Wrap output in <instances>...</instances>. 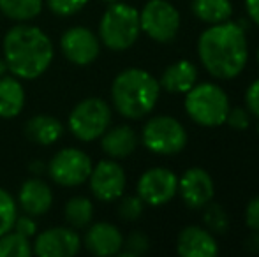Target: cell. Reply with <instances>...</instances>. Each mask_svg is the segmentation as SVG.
I'll use <instances>...</instances> for the list:
<instances>
[{"label": "cell", "instance_id": "3957f363", "mask_svg": "<svg viewBox=\"0 0 259 257\" xmlns=\"http://www.w3.org/2000/svg\"><path fill=\"white\" fill-rule=\"evenodd\" d=\"M159 95V81L145 69H125L113 79V106L123 118H129V120H140L152 113Z\"/></svg>", "mask_w": 259, "mask_h": 257}, {"label": "cell", "instance_id": "4dcf8cb0", "mask_svg": "<svg viewBox=\"0 0 259 257\" xmlns=\"http://www.w3.org/2000/svg\"><path fill=\"white\" fill-rule=\"evenodd\" d=\"M13 229L16 233L23 234L27 238H32L37 234V222H35V217L28 215V213H23V215H18L16 220H14Z\"/></svg>", "mask_w": 259, "mask_h": 257}, {"label": "cell", "instance_id": "ab89813d", "mask_svg": "<svg viewBox=\"0 0 259 257\" xmlns=\"http://www.w3.org/2000/svg\"><path fill=\"white\" fill-rule=\"evenodd\" d=\"M257 64H259V48H257Z\"/></svg>", "mask_w": 259, "mask_h": 257}, {"label": "cell", "instance_id": "e0dca14e", "mask_svg": "<svg viewBox=\"0 0 259 257\" xmlns=\"http://www.w3.org/2000/svg\"><path fill=\"white\" fill-rule=\"evenodd\" d=\"M177 250L182 257H213L217 255L219 247L208 229L187 226L178 234Z\"/></svg>", "mask_w": 259, "mask_h": 257}, {"label": "cell", "instance_id": "5b68a950", "mask_svg": "<svg viewBox=\"0 0 259 257\" xmlns=\"http://www.w3.org/2000/svg\"><path fill=\"white\" fill-rule=\"evenodd\" d=\"M229 110L231 106L226 92L213 83L194 85L185 93V111L203 127H219L226 124Z\"/></svg>", "mask_w": 259, "mask_h": 257}, {"label": "cell", "instance_id": "ba28073f", "mask_svg": "<svg viewBox=\"0 0 259 257\" xmlns=\"http://www.w3.org/2000/svg\"><path fill=\"white\" fill-rule=\"evenodd\" d=\"M92 159L79 148H62L46 166L50 178L60 187H79L87 183L92 173Z\"/></svg>", "mask_w": 259, "mask_h": 257}, {"label": "cell", "instance_id": "f1b7e54d", "mask_svg": "<svg viewBox=\"0 0 259 257\" xmlns=\"http://www.w3.org/2000/svg\"><path fill=\"white\" fill-rule=\"evenodd\" d=\"M118 204V213L123 220H138L141 217L145 210V202L140 195H125V197H120Z\"/></svg>", "mask_w": 259, "mask_h": 257}, {"label": "cell", "instance_id": "74e56055", "mask_svg": "<svg viewBox=\"0 0 259 257\" xmlns=\"http://www.w3.org/2000/svg\"><path fill=\"white\" fill-rule=\"evenodd\" d=\"M7 72H9V69H7V64H6V60H4V57L0 59V78L2 76H6Z\"/></svg>", "mask_w": 259, "mask_h": 257}, {"label": "cell", "instance_id": "1f68e13d", "mask_svg": "<svg viewBox=\"0 0 259 257\" xmlns=\"http://www.w3.org/2000/svg\"><path fill=\"white\" fill-rule=\"evenodd\" d=\"M226 124L235 130H245L250 125L249 113L242 108H235V110H229L228 118H226Z\"/></svg>", "mask_w": 259, "mask_h": 257}, {"label": "cell", "instance_id": "e575fe53", "mask_svg": "<svg viewBox=\"0 0 259 257\" xmlns=\"http://www.w3.org/2000/svg\"><path fill=\"white\" fill-rule=\"evenodd\" d=\"M245 7L249 18L259 27V0H245Z\"/></svg>", "mask_w": 259, "mask_h": 257}, {"label": "cell", "instance_id": "2e32d148", "mask_svg": "<svg viewBox=\"0 0 259 257\" xmlns=\"http://www.w3.org/2000/svg\"><path fill=\"white\" fill-rule=\"evenodd\" d=\"M53 204L52 187L41 178H28L18 192V206L32 217H41L50 212Z\"/></svg>", "mask_w": 259, "mask_h": 257}, {"label": "cell", "instance_id": "7402d4cb", "mask_svg": "<svg viewBox=\"0 0 259 257\" xmlns=\"http://www.w3.org/2000/svg\"><path fill=\"white\" fill-rule=\"evenodd\" d=\"M192 13L198 20L210 25L229 21L233 6L229 0H192Z\"/></svg>", "mask_w": 259, "mask_h": 257}, {"label": "cell", "instance_id": "8d00e7d4", "mask_svg": "<svg viewBox=\"0 0 259 257\" xmlns=\"http://www.w3.org/2000/svg\"><path fill=\"white\" fill-rule=\"evenodd\" d=\"M46 166L41 164V162H32L30 164V171H34V175H41V173H45Z\"/></svg>", "mask_w": 259, "mask_h": 257}, {"label": "cell", "instance_id": "484cf974", "mask_svg": "<svg viewBox=\"0 0 259 257\" xmlns=\"http://www.w3.org/2000/svg\"><path fill=\"white\" fill-rule=\"evenodd\" d=\"M18 217V202L14 197L0 187V236L13 229L14 220Z\"/></svg>", "mask_w": 259, "mask_h": 257}, {"label": "cell", "instance_id": "4fadbf2b", "mask_svg": "<svg viewBox=\"0 0 259 257\" xmlns=\"http://www.w3.org/2000/svg\"><path fill=\"white\" fill-rule=\"evenodd\" d=\"M32 250L37 257H72L81 250V238L71 226L50 227L35 234Z\"/></svg>", "mask_w": 259, "mask_h": 257}, {"label": "cell", "instance_id": "7a4b0ae2", "mask_svg": "<svg viewBox=\"0 0 259 257\" xmlns=\"http://www.w3.org/2000/svg\"><path fill=\"white\" fill-rule=\"evenodd\" d=\"M9 74L20 79H37L53 62L55 48L48 34L30 23H18L7 30L2 42Z\"/></svg>", "mask_w": 259, "mask_h": 257}, {"label": "cell", "instance_id": "4316f807", "mask_svg": "<svg viewBox=\"0 0 259 257\" xmlns=\"http://www.w3.org/2000/svg\"><path fill=\"white\" fill-rule=\"evenodd\" d=\"M205 215H203V222L208 227L210 233H228L229 229V219L228 213L224 212V208H221L219 204H208L205 206Z\"/></svg>", "mask_w": 259, "mask_h": 257}, {"label": "cell", "instance_id": "603a6c76", "mask_svg": "<svg viewBox=\"0 0 259 257\" xmlns=\"http://www.w3.org/2000/svg\"><path fill=\"white\" fill-rule=\"evenodd\" d=\"M45 0H0V14L16 23H28L41 14Z\"/></svg>", "mask_w": 259, "mask_h": 257}, {"label": "cell", "instance_id": "6da1fadb", "mask_svg": "<svg viewBox=\"0 0 259 257\" xmlns=\"http://www.w3.org/2000/svg\"><path fill=\"white\" fill-rule=\"evenodd\" d=\"M198 55L213 78H236L242 74L249 59L245 32L238 23L233 21L211 25L199 35Z\"/></svg>", "mask_w": 259, "mask_h": 257}, {"label": "cell", "instance_id": "d590c367", "mask_svg": "<svg viewBox=\"0 0 259 257\" xmlns=\"http://www.w3.org/2000/svg\"><path fill=\"white\" fill-rule=\"evenodd\" d=\"M245 247L249 248V250H252V252H259V233H254L250 238H247V241H245Z\"/></svg>", "mask_w": 259, "mask_h": 257}, {"label": "cell", "instance_id": "277c9868", "mask_svg": "<svg viewBox=\"0 0 259 257\" xmlns=\"http://www.w3.org/2000/svg\"><path fill=\"white\" fill-rule=\"evenodd\" d=\"M141 34L140 11L123 2H113L99 21L101 44L113 52H125Z\"/></svg>", "mask_w": 259, "mask_h": 257}, {"label": "cell", "instance_id": "9c48e42d", "mask_svg": "<svg viewBox=\"0 0 259 257\" xmlns=\"http://www.w3.org/2000/svg\"><path fill=\"white\" fill-rule=\"evenodd\" d=\"M141 32L157 42H169L180 28V13L167 0H148L140 11Z\"/></svg>", "mask_w": 259, "mask_h": 257}, {"label": "cell", "instance_id": "cb8c5ba5", "mask_svg": "<svg viewBox=\"0 0 259 257\" xmlns=\"http://www.w3.org/2000/svg\"><path fill=\"white\" fill-rule=\"evenodd\" d=\"M64 217L65 222L72 229H83L89 227L94 219V204L85 195H76L71 197L64 206Z\"/></svg>", "mask_w": 259, "mask_h": 257}, {"label": "cell", "instance_id": "83f0119b", "mask_svg": "<svg viewBox=\"0 0 259 257\" xmlns=\"http://www.w3.org/2000/svg\"><path fill=\"white\" fill-rule=\"evenodd\" d=\"M148 248H150V241H148L147 234L131 233L129 238L123 240V247L120 250V254L123 257H136V255H143Z\"/></svg>", "mask_w": 259, "mask_h": 257}, {"label": "cell", "instance_id": "8fae6325", "mask_svg": "<svg viewBox=\"0 0 259 257\" xmlns=\"http://www.w3.org/2000/svg\"><path fill=\"white\" fill-rule=\"evenodd\" d=\"M60 52L74 65H90L101 53V39L87 27H71L60 37Z\"/></svg>", "mask_w": 259, "mask_h": 257}, {"label": "cell", "instance_id": "ffe728a7", "mask_svg": "<svg viewBox=\"0 0 259 257\" xmlns=\"http://www.w3.org/2000/svg\"><path fill=\"white\" fill-rule=\"evenodd\" d=\"M64 134V125L52 115H35L25 124V136L39 146L57 143Z\"/></svg>", "mask_w": 259, "mask_h": 257}, {"label": "cell", "instance_id": "d6a6232c", "mask_svg": "<svg viewBox=\"0 0 259 257\" xmlns=\"http://www.w3.org/2000/svg\"><path fill=\"white\" fill-rule=\"evenodd\" d=\"M245 224L254 233H259V195L252 197L245 208Z\"/></svg>", "mask_w": 259, "mask_h": 257}, {"label": "cell", "instance_id": "60d3db41", "mask_svg": "<svg viewBox=\"0 0 259 257\" xmlns=\"http://www.w3.org/2000/svg\"><path fill=\"white\" fill-rule=\"evenodd\" d=\"M257 134H259V125H257Z\"/></svg>", "mask_w": 259, "mask_h": 257}, {"label": "cell", "instance_id": "d4e9b609", "mask_svg": "<svg viewBox=\"0 0 259 257\" xmlns=\"http://www.w3.org/2000/svg\"><path fill=\"white\" fill-rule=\"evenodd\" d=\"M32 254L34 250L30 238L16 233L14 229L0 236V257H30Z\"/></svg>", "mask_w": 259, "mask_h": 257}, {"label": "cell", "instance_id": "ac0fdd59", "mask_svg": "<svg viewBox=\"0 0 259 257\" xmlns=\"http://www.w3.org/2000/svg\"><path fill=\"white\" fill-rule=\"evenodd\" d=\"M101 148L111 159H125L134 153L138 146V136L129 125H116L111 127L99 137Z\"/></svg>", "mask_w": 259, "mask_h": 257}, {"label": "cell", "instance_id": "9a60e30c", "mask_svg": "<svg viewBox=\"0 0 259 257\" xmlns=\"http://www.w3.org/2000/svg\"><path fill=\"white\" fill-rule=\"evenodd\" d=\"M81 245L97 257H109L120 254L123 247V236L116 226L109 222H97L89 226Z\"/></svg>", "mask_w": 259, "mask_h": 257}, {"label": "cell", "instance_id": "f546056e", "mask_svg": "<svg viewBox=\"0 0 259 257\" xmlns=\"http://www.w3.org/2000/svg\"><path fill=\"white\" fill-rule=\"evenodd\" d=\"M87 4H89V0H46V6L50 7V11L57 16L64 18L79 13Z\"/></svg>", "mask_w": 259, "mask_h": 257}, {"label": "cell", "instance_id": "d6986e66", "mask_svg": "<svg viewBox=\"0 0 259 257\" xmlns=\"http://www.w3.org/2000/svg\"><path fill=\"white\" fill-rule=\"evenodd\" d=\"M198 79L196 65L189 60H178L171 64L160 76V88H164L169 93H187Z\"/></svg>", "mask_w": 259, "mask_h": 257}, {"label": "cell", "instance_id": "44dd1931", "mask_svg": "<svg viewBox=\"0 0 259 257\" xmlns=\"http://www.w3.org/2000/svg\"><path fill=\"white\" fill-rule=\"evenodd\" d=\"M25 108V88L16 76H2L0 78V118L18 117Z\"/></svg>", "mask_w": 259, "mask_h": 257}, {"label": "cell", "instance_id": "52a82bcc", "mask_svg": "<svg viewBox=\"0 0 259 257\" xmlns=\"http://www.w3.org/2000/svg\"><path fill=\"white\" fill-rule=\"evenodd\" d=\"M145 148L157 155H175L187 144V132L184 125L173 117L159 115L152 117L141 130Z\"/></svg>", "mask_w": 259, "mask_h": 257}, {"label": "cell", "instance_id": "8992f818", "mask_svg": "<svg viewBox=\"0 0 259 257\" xmlns=\"http://www.w3.org/2000/svg\"><path fill=\"white\" fill-rule=\"evenodd\" d=\"M111 125V108L104 99L89 97L72 108L67 127L76 139L83 143L99 139Z\"/></svg>", "mask_w": 259, "mask_h": 257}, {"label": "cell", "instance_id": "f35d334b", "mask_svg": "<svg viewBox=\"0 0 259 257\" xmlns=\"http://www.w3.org/2000/svg\"><path fill=\"white\" fill-rule=\"evenodd\" d=\"M101 2H106V4H113V2H118V0H101Z\"/></svg>", "mask_w": 259, "mask_h": 257}, {"label": "cell", "instance_id": "7c38bea8", "mask_svg": "<svg viewBox=\"0 0 259 257\" xmlns=\"http://www.w3.org/2000/svg\"><path fill=\"white\" fill-rule=\"evenodd\" d=\"M178 192V176L167 168H152L138 180V195L145 204L162 206Z\"/></svg>", "mask_w": 259, "mask_h": 257}, {"label": "cell", "instance_id": "5bb4252c", "mask_svg": "<svg viewBox=\"0 0 259 257\" xmlns=\"http://www.w3.org/2000/svg\"><path fill=\"white\" fill-rule=\"evenodd\" d=\"M178 192L189 208H205L213 199V180L203 168H191L178 180Z\"/></svg>", "mask_w": 259, "mask_h": 257}, {"label": "cell", "instance_id": "30bf717a", "mask_svg": "<svg viewBox=\"0 0 259 257\" xmlns=\"http://www.w3.org/2000/svg\"><path fill=\"white\" fill-rule=\"evenodd\" d=\"M90 190L99 201L113 202L118 201L125 192L127 178L123 168L116 161L106 159V161L97 162L92 168L89 180Z\"/></svg>", "mask_w": 259, "mask_h": 257}, {"label": "cell", "instance_id": "836d02e7", "mask_svg": "<svg viewBox=\"0 0 259 257\" xmlns=\"http://www.w3.org/2000/svg\"><path fill=\"white\" fill-rule=\"evenodd\" d=\"M245 104L249 108V113L259 118V79L252 83L245 92Z\"/></svg>", "mask_w": 259, "mask_h": 257}]
</instances>
